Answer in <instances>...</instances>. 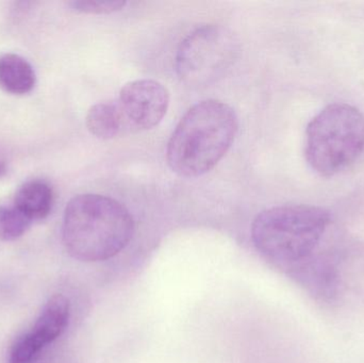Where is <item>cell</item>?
Wrapping results in <instances>:
<instances>
[{
	"label": "cell",
	"instance_id": "12",
	"mask_svg": "<svg viewBox=\"0 0 364 363\" xmlns=\"http://www.w3.org/2000/svg\"><path fill=\"white\" fill-rule=\"evenodd\" d=\"M126 6L123 0H75L70 2L74 11L85 14H110L121 11Z\"/></svg>",
	"mask_w": 364,
	"mask_h": 363
},
{
	"label": "cell",
	"instance_id": "6",
	"mask_svg": "<svg viewBox=\"0 0 364 363\" xmlns=\"http://www.w3.org/2000/svg\"><path fill=\"white\" fill-rule=\"evenodd\" d=\"M119 110L125 127L136 131L153 129L166 117L170 94L162 83L153 79L130 81L119 92Z\"/></svg>",
	"mask_w": 364,
	"mask_h": 363
},
{
	"label": "cell",
	"instance_id": "11",
	"mask_svg": "<svg viewBox=\"0 0 364 363\" xmlns=\"http://www.w3.org/2000/svg\"><path fill=\"white\" fill-rule=\"evenodd\" d=\"M31 223L14 205H0V240H17L26 234Z\"/></svg>",
	"mask_w": 364,
	"mask_h": 363
},
{
	"label": "cell",
	"instance_id": "2",
	"mask_svg": "<svg viewBox=\"0 0 364 363\" xmlns=\"http://www.w3.org/2000/svg\"><path fill=\"white\" fill-rule=\"evenodd\" d=\"M239 129L235 110L220 100L193 106L175 128L166 161L173 172L195 178L210 172L232 146Z\"/></svg>",
	"mask_w": 364,
	"mask_h": 363
},
{
	"label": "cell",
	"instance_id": "1",
	"mask_svg": "<svg viewBox=\"0 0 364 363\" xmlns=\"http://www.w3.org/2000/svg\"><path fill=\"white\" fill-rule=\"evenodd\" d=\"M331 224V213L322 207H273L252 222V240L269 264L293 279L326 251L321 246Z\"/></svg>",
	"mask_w": 364,
	"mask_h": 363
},
{
	"label": "cell",
	"instance_id": "4",
	"mask_svg": "<svg viewBox=\"0 0 364 363\" xmlns=\"http://www.w3.org/2000/svg\"><path fill=\"white\" fill-rule=\"evenodd\" d=\"M363 151L364 115L356 107L329 104L308 125L306 158L321 176H333L350 168Z\"/></svg>",
	"mask_w": 364,
	"mask_h": 363
},
{
	"label": "cell",
	"instance_id": "10",
	"mask_svg": "<svg viewBox=\"0 0 364 363\" xmlns=\"http://www.w3.org/2000/svg\"><path fill=\"white\" fill-rule=\"evenodd\" d=\"M85 124L87 130L102 140L115 138L126 128L117 102L94 104L87 112Z\"/></svg>",
	"mask_w": 364,
	"mask_h": 363
},
{
	"label": "cell",
	"instance_id": "8",
	"mask_svg": "<svg viewBox=\"0 0 364 363\" xmlns=\"http://www.w3.org/2000/svg\"><path fill=\"white\" fill-rule=\"evenodd\" d=\"M36 82L31 64L16 53L0 55V87L13 95L30 93Z\"/></svg>",
	"mask_w": 364,
	"mask_h": 363
},
{
	"label": "cell",
	"instance_id": "9",
	"mask_svg": "<svg viewBox=\"0 0 364 363\" xmlns=\"http://www.w3.org/2000/svg\"><path fill=\"white\" fill-rule=\"evenodd\" d=\"M13 205L30 221L44 220L53 209V189L45 181H28L17 190Z\"/></svg>",
	"mask_w": 364,
	"mask_h": 363
},
{
	"label": "cell",
	"instance_id": "7",
	"mask_svg": "<svg viewBox=\"0 0 364 363\" xmlns=\"http://www.w3.org/2000/svg\"><path fill=\"white\" fill-rule=\"evenodd\" d=\"M70 317V300L62 294H55L45 304L33 327L27 332V336L43 351L45 347L63 334L68 327Z\"/></svg>",
	"mask_w": 364,
	"mask_h": 363
},
{
	"label": "cell",
	"instance_id": "3",
	"mask_svg": "<svg viewBox=\"0 0 364 363\" xmlns=\"http://www.w3.org/2000/svg\"><path fill=\"white\" fill-rule=\"evenodd\" d=\"M134 232L129 211L108 196H75L64 211L63 244L79 261L100 262L115 257L129 244Z\"/></svg>",
	"mask_w": 364,
	"mask_h": 363
},
{
	"label": "cell",
	"instance_id": "5",
	"mask_svg": "<svg viewBox=\"0 0 364 363\" xmlns=\"http://www.w3.org/2000/svg\"><path fill=\"white\" fill-rule=\"evenodd\" d=\"M239 55L237 38L220 25H203L191 32L176 55V72L191 87L216 82L229 72Z\"/></svg>",
	"mask_w": 364,
	"mask_h": 363
},
{
	"label": "cell",
	"instance_id": "13",
	"mask_svg": "<svg viewBox=\"0 0 364 363\" xmlns=\"http://www.w3.org/2000/svg\"><path fill=\"white\" fill-rule=\"evenodd\" d=\"M4 173H6V166L4 164L0 163V177L4 176Z\"/></svg>",
	"mask_w": 364,
	"mask_h": 363
}]
</instances>
